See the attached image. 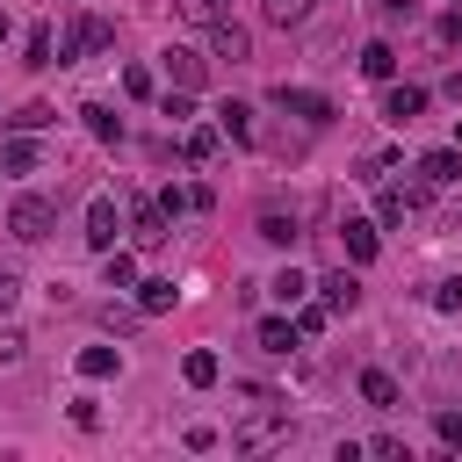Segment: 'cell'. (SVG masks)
I'll use <instances>...</instances> for the list:
<instances>
[{
  "label": "cell",
  "instance_id": "1",
  "mask_svg": "<svg viewBox=\"0 0 462 462\" xmlns=\"http://www.w3.org/2000/svg\"><path fill=\"white\" fill-rule=\"evenodd\" d=\"M51 224H58V210L44 203V195H15V210H8V231L22 246H36V239H51Z\"/></svg>",
  "mask_w": 462,
  "mask_h": 462
},
{
  "label": "cell",
  "instance_id": "2",
  "mask_svg": "<svg viewBox=\"0 0 462 462\" xmlns=\"http://www.w3.org/2000/svg\"><path fill=\"white\" fill-rule=\"evenodd\" d=\"M108 36H116V29H108L101 15H80V22L66 29V44H58V66H80V58H94Z\"/></svg>",
  "mask_w": 462,
  "mask_h": 462
},
{
  "label": "cell",
  "instance_id": "3",
  "mask_svg": "<svg viewBox=\"0 0 462 462\" xmlns=\"http://www.w3.org/2000/svg\"><path fill=\"white\" fill-rule=\"evenodd\" d=\"M275 108H289V116H304V123H325V116H332V101L325 94H311V87H275Z\"/></svg>",
  "mask_w": 462,
  "mask_h": 462
},
{
  "label": "cell",
  "instance_id": "4",
  "mask_svg": "<svg viewBox=\"0 0 462 462\" xmlns=\"http://www.w3.org/2000/svg\"><path fill=\"white\" fill-rule=\"evenodd\" d=\"M87 246H94V253H108V246H116V203H108V195H94V203H87Z\"/></svg>",
  "mask_w": 462,
  "mask_h": 462
},
{
  "label": "cell",
  "instance_id": "5",
  "mask_svg": "<svg viewBox=\"0 0 462 462\" xmlns=\"http://www.w3.org/2000/svg\"><path fill=\"white\" fill-rule=\"evenodd\" d=\"M173 15H181V22H195V29L231 22V8H224V0H173Z\"/></svg>",
  "mask_w": 462,
  "mask_h": 462
},
{
  "label": "cell",
  "instance_id": "6",
  "mask_svg": "<svg viewBox=\"0 0 462 462\" xmlns=\"http://www.w3.org/2000/svg\"><path fill=\"white\" fill-rule=\"evenodd\" d=\"M419 108H426V87H390V94H383V116H390V123H412Z\"/></svg>",
  "mask_w": 462,
  "mask_h": 462
},
{
  "label": "cell",
  "instance_id": "7",
  "mask_svg": "<svg viewBox=\"0 0 462 462\" xmlns=\"http://www.w3.org/2000/svg\"><path fill=\"white\" fill-rule=\"evenodd\" d=\"M166 73L195 94V87H203V51H181V44H173V51H166Z\"/></svg>",
  "mask_w": 462,
  "mask_h": 462
},
{
  "label": "cell",
  "instance_id": "8",
  "mask_svg": "<svg viewBox=\"0 0 462 462\" xmlns=\"http://www.w3.org/2000/svg\"><path fill=\"white\" fill-rule=\"evenodd\" d=\"M217 131L239 138V145H253V108H246V101H224V108H217Z\"/></svg>",
  "mask_w": 462,
  "mask_h": 462
},
{
  "label": "cell",
  "instance_id": "9",
  "mask_svg": "<svg viewBox=\"0 0 462 462\" xmlns=\"http://www.w3.org/2000/svg\"><path fill=\"white\" fill-rule=\"evenodd\" d=\"M260 239L267 246H297V210H260Z\"/></svg>",
  "mask_w": 462,
  "mask_h": 462
},
{
  "label": "cell",
  "instance_id": "10",
  "mask_svg": "<svg viewBox=\"0 0 462 462\" xmlns=\"http://www.w3.org/2000/svg\"><path fill=\"white\" fill-rule=\"evenodd\" d=\"M318 289H325V304H332V311H354V304H362V282L346 275V267H339V275H325Z\"/></svg>",
  "mask_w": 462,
  "mask_h": 462
},
{
  "label": "cell",
  "instance_id": "11",
  "mask_svg": "<svg viewBox=\"0 0 462 462\" xmlns=\"http://www.w3.org/2000/svg\"><path fill=\"white\" fill-rule=\"evenodd\" d=\"M253 339L267 346V354H289V346H297L304 332H297V325H289V318H260V332H253Z\"/></svg>",
  "mask_w": 462,
  "mask_h": 462
},
{
  "label": "cell",
  "instance_id": "12",
  "mask_svg": "<svg viewBox=\"0 0 462 462\" xmlns=\"http://www.w3.org/2000/svg\"><path fill=\"white\" fill-rule=\"evenodd\" d=\"M138 246H166V203H138Z\"/></svg>",
  "mask_w": 462,
  "mask_h": 462
},
{
  "label": "cell",
  "instance_id": "13",
  "mask_svg": "<svg viewBox=\"0 0 462 462\" xmlns=\"http://www.w3.org/2000/svg\"><path fill=\"white\" fill-rule=\"evenodd\" d=\"M138 311H145V318L173 311V282H159V275H152V282H138Z\"/></svg>",
  "mask_w": 462,
  "mask_h": 462
},
{
  "label": "cell",
  "instance_id": "14",
  "mask_svg": "<svg viewBox=\"0 0 462 462\" xmlns=\"http://www.w3.org/2000/svg\"><path fill=\"white\" fill-rule=\"evenodd\" d=\"M339 239H346V253H354V260H376V224L346 217V231H339Z\"/></svg>",
  "mask_w": 462,
  "mask_h": 462
},
{
  "label": "cell",
  "instance_id": "15",
  "mask_svg": "<svg viewBox=\"0 0 462 462\" xmlns=\"http://www.w3.org/2000/svg\"><path fill=\"white\" fill-rule=\"evenodd\" d=\"M101 275H108V289H131V282H138V260L108 246V253H101Z\"/></svg>",
  "mask_w": 462,
  "mask_h": 462
},
{
  "label": "cell",
  "instance_id": "16",
  "mask_svg": "<svg viewBox=\"0 0 462 462\" xmlns=\"http://www.w3.org/2000/svg\"><path fill=\"white\" fill-rule=\"evenodd\" d=\"M419 173H426L434 188H448L455 173H462V159H455V152H426V159H419Z\"/></svg>",
  "mask_w": 462,
  "mask_h": 462
},
{
  "label": "cell",
  "instance_id": "17",
  "mask_svg": "<svg viewBox=\"0 0 462 462\" xmlns=\"http://www.w3.org/2000/svg\"><path fill=\"white\" fill-rule=\"evenodd\" d=\"M267 289H275V297H282V304H289V311H297V304H304V297H311V282H304V275H297V267H282V275H275V282H267Z\"/></svg>",
  "mask_w": 462,
  "mask_h": 462
},
{
  "label": "cell",
  "instance_id": "18",
  "mask_svg": "<svg viewBox=\"0 0 462 462\" xmlns=\"http://www.w3.org/2000/svg\"><path fill=\"white\" fill-rule=\"evenodd\" d=\"M181 376H188L195 390H210V383H217V354H210V346H195V354L181 362Z\"/></svg>",
  "mask_w": 462,
  "mask_h": 462
},
{
  "label": "cell",
  "instance_id": "19",
  "mask_svg": "<svg viewBox=\"0 0 462 462\" xmlns=\"http://www.w3.org/2000/svg\"><path fill=\"white\" fill-rule=\"evenodd\" d=\"M362 397L376 404V412H390V404H397V383H390L383 369H369V376H362Z\"/></svg>",
  "mask_w": 462,
  "mask_h": 462
},
{
  "label": "cell",
  "instance_id": "20",
  "mask_svg": "<svg viewBox=\"0 0 462 462\" xmlns=\"http://www.w3.org/2000/svg\"><path fill=\"white\" fill-rule=\"evenodd\" d=\"M275 434H282V419L267 412V419H246V426H239V434H231V441H239V448H267Z\"/></svg>",
  "mask_w": 462,
  "mask_h": 462
},
{
  "label": "cell",
  "instance_id": "21",
  "mask_svg": "<svg viewBox=\"0 0 462 462\" xmlns=\"http://www.w3.org/2000/svg\"><path fill=\"white\" fill-rule=\"evenodd\" d=\"M80 116H87V131H94V138H101V145H116V138H123V123H116V116H108V108H101V101H87V108H80Z\"/></svg>",
  "mask_w": 462,
  "mask_h": 462
},
{
  "label": "cell",
  "instance_id": "22",
  "mask_svg": "<svg viewBox=\"0 0 462 462\" xmlns=\"http://www.w3.org/2000/svg\"><path fill=\"white\" fill-rule=\"evenodd\" d=\"M362 73H369V80H390V73H397V51H390V44H369V51H362Z\"/></svg>",
  "mask_w": 462,
  "mask_h": 462
},
{
  "label": "cell",
  "instance_id": "23",
  "mask_svg": "<svg viewBox=\"0 0 462 462\" xmlns=\"http://www.w3.org/2000/svg\"><path fill=\"white\" fill-rule=\"evenodd\" d=\"M0 166H8V173H29V166H36V145H29V138H8V145H0Z\"/></svg>",
  "mask_w": 462,
  "mask_h": 462
},
{
  "label": "cell",
  "instance_id": "24",
  "mask_svg": "<svg viewBox=\"0 0 462 462\" xmlns=\"http://www.w3.org/2000/svg\"><path fill=\"white\" fill-rule=\"evenodd\" d=\"M304 15H311V0H267V22L275 29H297Z\"/></svg>",
  "mask_w": 462,
  "mask_h": 462
},
{
  "label": "cell",
  "instance_id": "25",
  "mask_svg": "<svg viewBox=\"0 0 462 462\" xmlns=\"http://www.w3.org/2000/svg\"><path fill=\"white\" fill-rule=\"evenodd\" d=\"M325 325H332V304H297V332L304 339H318Z\"/></svg>",
  "mask_w": 462,
  "mask_h": 462
},
{
  "label": "cell",
  "instance_id": "26",
  "mask_svg": "<svg viewBox=\"0 0 462 462\" xmlns=\"http://www.w3.org/2000/svg\"><path fill=\"white\" fill-rule=\"evenodd\" d=\"M210 36H217V58H231V66H239V58H246V29H231V22H217Z\"/></svg>",
  "mask_w": 462,
  "mask_h": 462
},
{
  "label": "cell",
  "instance_id": "27",
  "mask_svg": "<svg viewBox=\"0 0 462 462\" xmlns=\"http://www.w3.org/2000/svg\"><path fill=\"white\" fill-rule=\"evenodd\" d=\"M51 116H58L51 101H22V108L8 116V123H15V131H44V123H51Z\"/></svg>",
  "mask_w": 462,
  "mask_h": 462
},
{
  "label": "cell",
  "instance_id": "28",
  "mask_svg": "<svg viewBox=\"0 0 462 462\" xmlns=\"http://www.w3.org/2000/svg\"><path fill=\"white\" fill-rule=\"evenodd\" d=\"M80 376H116V346H87V354H80Z\"/></svg>",
  "mask_w": 462,
  "mask_h": 462
},
{
  "label": "cell",
  "instance_id": "29",
  "mask_svg": "<svg viewBox=\"0 0 462 462\" xmlns=\"http://www.w3.org/2000/svg\"><path fill=\"white\" fill-rule=\"evenodd\" d=\"M362 455H383V462H412V448H404L397 434H376V441H362Z\"/></svg>",
  "mask_w": 462,
  "mask_h": 462
},
{
  "label": "cell",
  "instance_id": "30",
  "mask_svg": "<svg viewBox=\"0 0 462 462\" xmlns=\"http://www.w3.org/2000/svg\"><path fill=\"white\" fill-rule=\"evenodd\" d=\"M22 354H29V339H22V332H15V325H0V369H15V362H22Z\"/></svg>",
  "mask_w": 462,
  "mask_h": 462
},
{
  "label": "cell",
  "instance_id": "31",
  "mask_svg": "<svg viewBox=\"0 0 462 462\" xmlns=\"http://www.w3.org/2000/svg\"><path fill=\"white\" fill-rule=\"evenodd\" d=\"M22 51H29V66H58V58H51V51H58V44H51V29H29V44H22Z\"/></svg>",
  "mask_w": 462,
  "mask_h": 462
},
{
  "label": "cell",
  "instance_id": "32",
  "mask_svg": "<svg viewBox=\"0 0 462 462\" xmlns=\"http://www.w3.org/2000/svg\"><path fill=\"white\" fill-rule=\"evenodd\" d=\"M181 152H188V166H203V159L217 152V131H188V145H181Z\"/></svg>",
  "mask_w": 462,
  "mask_h": 462
},
{
  "label": "cell",
  "instance_id": "33",
  "mask_svg": "<svg viewBox=\"0 0 462 462\" xmlns=\"http://www.w3.org/2000/svg\"><path fill=\"white\" fill-rule=\"evenodd\" d=\"M15 297H22V275H15V267H0V318L15 311Z\"/></svg>",
  "mask_w": 462,
  "mask_h": 462
},
{
  "label": "cell",
  "instance_id": "34",
  "mask_svg": "<svg viewBox=\"0 0 462 462\" xmlns=\"http://www.w3.org/2000/svg\"><path fill=\"white\" fill-rule=\"evenodd\" d=\"M159 116H173V123H188V116H195V101H188V87H181V94H166V101H159Z\"/></svg>",
  "mask_w": 462,
  "mask_h": 462
},
{
  "label": "cell",
  "instance_id": "35",
  "mask_svg": "<svg viewBox=\"0 0 462 462\" xmlns=\"http://www.w3.org/2000/svg\"><path fill=\"white\" fill-rule=\"evenodd\" d=\"M73 426H87V434L101 426V404H94V397H73Z\"/></svg>",
  "mask_w": 462,
  "mask_h": 462
},
{
  "label": "cell",
  "instance_id": "36",
  "mask_svg": "<svg viewBox=\"0 0 462 462\" xmlns=\"http://www.w3.org/2000/svg\"><path fill=\"white\" fill-rule=\"evenodd\" d=\"M123 94H138V101H145V94H152V73H145V66H131V73H123Z\"/></svg>",
  "mask_w": 462,
  "mask_h": 462
},
{
  "label": "cell",
  "instance_id": "37",
  "mask_svg": "<svg viewBox=\"0 0 462 462\" xmlns=\"http://www.w3.org/2000/svg\"><path fill=\"white\" fill-rule=\"evenodd\" d=\"M383 224H404V188H383Z\"/></svg>",
  "mask_w": 462,
  "mask_h": 462
},
{
  "label": "cell",
  "instance_id": "38",
  "mask_svg": "<svg viewBox=\"0 0 462 462\" xmlns=\"http://www.w3.org/2000/svg\"><path fill=\"white\" fill-rule=\"evenodd\" d=\"M434 304H441V311H455V304H462V275H455V282H441V289H434Z\"/></svg>",
  "mask_w": 462,
  "mask_h": 462
},
{
  "label": "cell",
  "instance_id": "39",
  "mask_svg": "<svg viewBox=\"0 0 462 462\" xmlns=\"http://www.w3.org/2000/svg\"><path fill=\"white\" fill-rule=\"evenodd\" d=\"M441 441H448V448H462V412H441Z\"/></svg>",
  "mask_w": 462,
  "mask_h": 462
},
{
  "label": "cell",
  "instance_id": "40",
  "mask_svg": "<svg viewBox=\"0 0 462 462\" xmlns=\"http://www.w3.org/2000/svg\"><path fill=\"white\" fill-rule=\"evenodd\" d=\"M419 8V0H383V15H412Z\"/></svg>",
  "mask_w": 462,
  "mask_h": 462
}]
</instances>
